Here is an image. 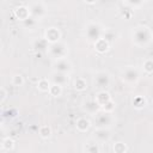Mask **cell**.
Instances as JSON below:
<instances>
[{
  "instance_id": "obj_8",
  "label": "cell",
  "mask_w": 153,
  "mask_h": 153,
  "mask_svg": "<svg viewBox=\"0 0 153 153\" xmlns=\"http://www.w3.org/2000/svg\"><path fill=\"white\" fill-rule=\"evenodd\" d=\"M53 68L54 72H59V73H65L68 74L72 72V63L68 59H61V60H55L53 62Z\"/></svg>"
},
{
  "instance_id": "obj_3",
  "label": "cell",
  "mask_w": 153,
  "mask_h": 153,
  "mask_svg": "<svg viewBox=\"0 0 153 153\" xmlns=\"http://www.w3.org/2000/svg\"><path fill=\"white\" fill-rule=\"evenodd\" d=\"M47 53L50 57H53V60H61V59H67V54H68V45L60 41L57 43L54 44H49Z\"/></svg>"
},
{
  "instance_id": "obj_4",
  "label": "cell",
  "mask_w": 153,
  "mask_h": 153,
  "mask_svg": "<svg viewBox=\"0 0 153 153\" xmlns=\"http://www.w3.org/2000/svg\"><path fill=\"white\" fill-rule=\"evenodd\" d=\"M122 80L126 82V84H129V85H133V84H136L140 79V72L136 67H133V66H128L126 67L123 71H122Z\"/></svg>"
},
{
  "instance_id": "obj_20",
  "label": "cell",
  "mask_w": 153,
  "mask_h": 153,
  "mask_svg": "<svg viewBox=\"0 0 153 153\" xmlns=\"http://www.w3.org/2000/svg\"><path fill=\"white\" fill-rule=\"evenodd\" d=\"M13 147H14V140L12 137L7 136V137H4L2 139V141H1V149L2 151L10 152V151L13 149Z\"/></svg>"
},
{
  "instance_id": "obj_21",
  "label": "cell",
  "mask_w": 153,
  "mask_h": 153,
  "mask_svg": "<svg viewBox=\"0 0 153 153\" xmlns=\"http://www.w3.org/2000/svg\"><path fill=\"white\" fill-rule=\"evenodd\" d=\"M73 86H74V88H75L76 91L82 92V91H85V90L87 88V81H86L84 78H76V79L74 80Z\"/></svg>"
},
{
  "instance_id": "obj_15",
  "label": "cell",
  "mask_w": 153,
  "mask_h": 153,
  "mask_svg": "<svg viewBox=\"0 0 153 153\" xmlns=\"http://www.w3.org/2000/svg\"><path fill=\"white\" fill-rule=\"evenodd\" d=\"M84 110L87 112V114H90V115H97L102 109H100V106L96 103V100L93 99V100H86V102H84Z\"/></svg>"
},
{
  "instance_id": "obj_10",
  "label": "cell",
  "mask_w": 153,
  "mask_h": 153,
  "mask_svg": "<svg viewBox=\"0 0 153 153\" xmlns=\"http://www.w3.org/2000/svg\"><path fill=\"white\" fill-rule=\"evenodd\" d=\"M111 137L110 134V129L108 128H96L92 135V139L96 140L98 143L99 142H108Z\"/></svg>"
},
{
  "instance_id": "obj_6",
  "label": "cell",
  "mask_w": 153,
  "mask_h": 153,
  "mask_svg": "<svg viewBox=\"0 0 153 153\" xmlns=\"http://www.w3.org/2000/svg\"><path fill=\"white\" fill-rule=\"evenodd\" d=\"M29 10H30L31 17L36 20H41L47 14V6L43 1H35L29 4Z\"/></svg>"
},
{
  "instance_id": "obj_14",
  "label": "cell",
  "mask_w": 153,
  "mask_h": 153,
  "mask_svg": "<svg viewBox=\"0 0 153 153\" xmlns=\"http://www.w3.org/2000/svg\"><path fill=\"white\" fill-rule=\"evenodd\" d=\"M93 45H94V49H96L97 53L104 54V53H106V51L109 50V48H110V42H109L106 38L102 37V38H99L98 41H96V42L93 43Z\"/></svg>"
},
{
  "instance_id": "obj_23",
  "label": "cell",
  "mask_w": 153,
  "mask_h": 153,
  "mask_svg": "<svg viewBox=\"0 0 153 153\" xmlns=\"http://www.w3.org/2000/svg\"><path fill=\"white\" fill-rule=\"evenodd\" d=\"M38 134H39V136L42 139H48V137L51 136V128L49 126H47V124L41 126L39 129H38Z\"/></svg>"
},
{
  "instance_id": "obj_13",
  "label": "cell",
  "mask_w": 153,
  "mask_h": 153,
  "mask_svg": "<svg viewBox=\"0 0 153 153\" xmlns=\"http://www.w3.org/2000/svg\"><path fill=\"white\" fill-rule=\"evenodd\" d=\"M94 100H96V103H97V104L100 106V109H102L106 103H109V102L112 100V99H111V96H110L109 92H106L105 90H102V91H99V92L96 94Z\"/></svg>"
},
{
  "instance_id": "obj_11",
  "label": "cell",
  "mask_w": 153,
  "mask_h": 153,
  "mask_svg": "<svg viewBox=\"0 0 153 153\" xmlns=\"http://www.w3.org/2000/svg\"><path fill=\"white\" fill-rule=\"evenodd\" d=\"M13 14L14 17L20 20V22H25L30 17H31V13H30V10H29V6H25V5H19L17 6L14 10H13Z\"/></svg>"
},
{
  "instance_id": "obj_18",
  "label": "cell",
  "mask_w": 153,
  "mask_h": 153,
  "mask_svg": "<svg viewBox=\"0 0 153 153\" xmlns=\"http://www.w3.org/2000/svg\"><path fill=\"white\" fill-rule=\"evenodd\" d=\"M37 88L41 91V92H49L50 90V86H51V81L47 78H42L37 81Z\"/></svg>"
},
{
  "instance_id": "obj_7",
  "label": "cell",
  "mask_w": 153,
  "mask_h": 153,
  "mask_svg": "<svg viewBox=\"0 0 153 153\" xmlns=\"http://www.w3.org/2000/svg\"><path fill=\"white\" fill-rule=\"evenodd\" d=\"M93 82L97 87H100V88H106L110 86V82H111V78H110V74L105 71H100V72H97L96 75H94V79H93Z\"/></svg>"
},
{
  "instance_id": "obj_16",
  "label": "cell",
  "mask_w": 153,
  "mask_h": 153,
  "mask_svg": "<svg viewBox=\"0 0 153 153\" xmlns=\"http://www.w3.org/2000/svg\"><path fill=\"white\" fill-rule=\"evenodd\" d=\"M84 152L85 153H100L99 143L93 139L87 140L84 145Z\"/></svg>"
},
{
  "instance_id": "obj_19",
  "label": "cell",
  "mask_w": 153,
  "mask_h": 153,
  "mask_svg": "<svg viewBox=\"0 0 153 153\" xmlns=\"http://www.w3.org/2000/svg\"><path fill=\"white\" fill-rule=\"evenodd\" d=\"M133 106L136 109V110H141V109H143L145 106H146V104H147V100H146V98L143 97V96H135L134 98H133Z\"/></svg>"
},
{
  "instance_id": "obj_1",
  "label": "cell",
  "mask_w": 153,
  "mask_h": 153,
  "mask_svg": "<svg viewBox=\"0 0 153 153\" xmlns=\"http://www.w3.org/2000/svg\"><path fill=\"white\" fill-rule=\"evenodd\" d=\"M131 41L136 47H146L152 41V30L146 25H137L131 30Z\"/></svg>"
},
{
  "instance_id": "obj_24",
  "label": "cell",
  "mask_w": 153,
  "mask_h": 153,
  "mask_svg": "<svg viewBox=\"0 0 153 153\" xmlns=\"http://www.w3.org/2000/svg\"><path fill=\"white\" fill-rule=\"evenodd\" d=\"M112 149H114L115 153H127L128 147H127V145H126L124 142H122V141H117V142L114 143Z\"/></svg>"
},
{
  "instance_id": "obj_22",
  "label": "cell",
  "mask_w": 153,
  "mask_h": 153,
  "mask_svg": "<svg viewBox=\"0 0 153 153\" xmlns=\"http://www.w3.org/2000/svg\"><path fill=\"white\" fill-rule=\"evenodd\" d=\"M24 82H25V80H24V78H23L22 74H18V73H17V74H13L12 78H11V84H12L13 86H16V87L23 86Z\"/></svg>"
},
{
  "instance_id": "obj_2",
  "label": "cell",
  "mask_w": 153,
  "mask_h": 153,
  "mask_svg": "<svg viewBox=\"0 0 153 153\" xmlns=\"http://www.w3.org/2000/svg\"><path fill=\"white\" fill-rule=\"evenodd\" d=\"M84 32H85L86 38L94 43L96 41H98L99 38L103 37V33L105 32V30L103 29V26L99 23H97V22H88L85 25Z\"/></svg>"
},
{
  "instance_id": "obj_31",
  "label": "cell",
  "mask_w": 153,
  "mask_h": 153,
  "mask_svg": "<svg viewBox=\"0 0 153 153\" xmlns=\"http://www.w3.org/2000/svg\"><path fill=\"white\" fill-rule=\"evenodd\" d=\"M152 39H153V31H152Z\"/></svg>"
},
{
  "instance_id": "obj_30",
  "label": "cell",
  "mask_w": 153,
  "mask_h": 153,
  "mask_svg": "<svg viewBox=\"0 0 153 153\" xmlns=\"http://www.w3.org/2000/svg\"><path fill=\"white\" fill-rule=\"evenodd\" d=\"M97 1H85V4H88V5H92V4H96Z\"/></svg>"
},
{
  "instance_id": "obj_29",
  "label": "cell",
  "mask_w": 153,
  "mask_h": 153,
  "mask_svg": "<svg viewBox=\"0 0 153 153\" xmlns=\"http://www.w3.org/2000/svg\"><path fill=\"white\" fill-rule=\"evenodd\" d=\"M6 98H7V92H6L5 87H1L0 88V102L4 103L6 100Z\"/></svg>"
},
{
  "instance_id": "obj_28",
  "label": "cell",
  "mask_w": 153,
  "mask_h": 153,
  "mask_svg": "<svg viewBox=\"0 0 153 153\" xmlns=\"http://www.w3.org/2000/svg\"><path fill=\"white\" fill-rule=\"evenodd\" d=\"M36 19H33L32 17H30L27 20H25L24 22V26H29V29H31V27H33L35 26V24H36Z\"/></svg>"
},
{
  "instance_id": "obj_12",
  "label": "cell",
  "mask_w": 153,
  "mask_h": 153,
  "mask_svg": "<svg viewBox=\"0 0 153 153\" xmlns=\"http://www.w3.org/2000/svg\"><path fill=\"white\" fill-rule=\"evenodd\" d=\"M49 80L51 81V84H56L60 86H63L68 82V74L65 73H59V72H51Z\"/></svg>"
},
{
  "instance_id": "obj_27",
  "label": "cell",
  "mask_w": 153,
  "mask_h": 153,
  "mask_svg": "<svg viewBox=\"0 0 153 153\" xmlns=\"http://www.w3.org/2000/svg\"><path fill=\"white\" fill-rule=\"evenodd\" d=\"M115 110V102L114 100H110L109 103H106L103 108H102V111H105V112H111Z\"/></svg>"
},
{
  "instance_id": "obj_9",
  "label": "cell",
  "mask_w": 153,
  "mask_h": 153,
  "mask_svg": "<svg viewBox=\"0 0 153 153\" xmlns=\"http://www.w3.org/2000/svg\"><path fill=\"white\" fill-rule=\"evenodd\" d=\"M48 44H54L61 41V32L57 27L55 26H50L48 29H45L44 31V37H43Z\"/></svg>"
},
{
  "instance_id": "obj_17",
  "label": "cell",
  "mask_w": 153,
  "mask_h": 153,
  "mask_svg": "<svg viewBox=\"0 0 153 153\" xmlns=\"http://www.w3.org/2000/svg\"><path fill=\"white\" fill-rule=\"evenodd\" d=\"M75 127H76V130L78 131H80V133H85V131H87L88 129H90V127H91V121L88 120V118H86V117H79L78 120H76V122H75Z\"/></svg>"
},
{
  "instance_id": "obj_5",
  "label": "cell",
  "mask_w": 153,
  "mask_h": 153,
  "mask_svg": "<svg viewBox=\"0 0 153 153\" xmlns=\"http://www.w3.org/2000/svg\"><path fill=\"white\" fill-rule=\"evenodd\" d=\"M114 122V116L111 112H105V111H99L97 115H94V123L96 128H110Z\"/></svg>"
},
{
  "instance_id": "obj_26",
  "label": "cell",
  "mask_w": 153,
  "mask_h": 153,
  "mask_svg": "<svg viewBox=\"0 0 153 153\" xmlns=\"http://www.w3.org/2000/svg\"><path fill=\"white\" fill-rule=\"evenodd\" d=\"M49 93L53 97H60L62 94V86L56 85V84H51L50 90H49Z\"/></svg>"
},
{
  "instance_id": "obj_25",
  "label": "cell",
  "mask_w": 153,
  "mask_h": 153,
  "mask_svg": "<svg viewBox=\"0 0 153 153\" xmlns=\"http://www.w3.org/2000/svg\"><path fill=\"white\" fill-rule=\"evenodd\" d=\"M142 69L146 74H152L153 73V59H147L142 63Z\"/></svg>"
}]
</instances>
